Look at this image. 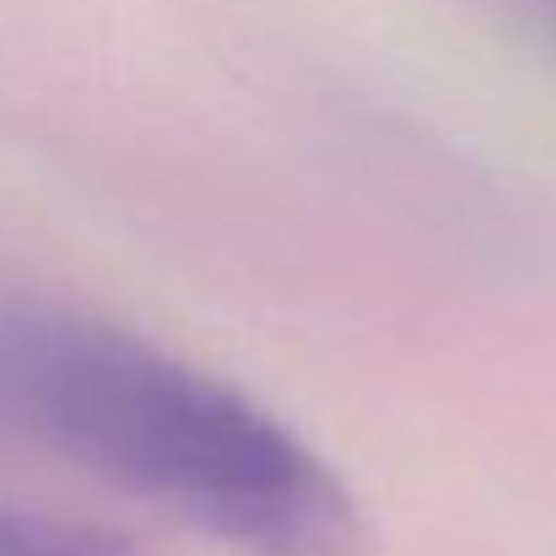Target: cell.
<instances>
[{
  "instance_id": "2",
  "label": "cell",
  "mask_w": 556,
  "mask_h": 556,
  "mask_svg": "<svg viewBox=\"0 0 556 556\" xmlns=\"http://www.w3.org/2000/svg\"><path fill=\"white\" fill-rule=\"evenodd\" d=\"M0 556H141V552L125 535L103 530V525L0 503Z\"/></svg>"
},
{
  "instance_id": "1",
  "label": "cell",
  "mask_w": 556,
  "mask_h": 556,
  "mask_svg": "<svg viewBox=\"0 0 556 556\" xmlns=\"http://www.w3.org/2000/svg\"><path fill=\"white\" fill-rule=\"evenodd\" d=\"M0 427L238 556H357L352 486L260 400L109 319L0 298Z\"/></svg>"
}]
</instances>
